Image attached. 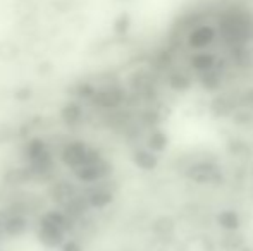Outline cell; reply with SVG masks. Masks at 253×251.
I'll return each instance as SVG.
<instances>
[{
  "mask_svg": "<svg viewBox=\"0 0 253 251\" xmlns=\"http://www.w3.org/2000/svg\"><path fill=\"white\" fill-rule=\"evenodd\" d=\"M245 245V238L238 234V231H224V236L220 238V248L224 251H238Z\"/></svg>",
  "mask_w": 253,
  "mask_h": 251,
  "instance_id": "44dd1931",
  "label": "cell"
},
{
  "mask_svg": "<svg viewBox=\"0 0 253 251\" xmlns=\"http://www.w3.org/2000/svg\"><path fill=\"white\" fill-rule=\"evenodd\" d=\"M217 245L210 236L207 234H195L191 238H186L181 245L179 251H215Z\"/></svg>",
  "mask_w": 253,
  "mask_h": 251,
  "instance_id": "5bb4252c",
  "label": "cell"
},
{
  "mask_svg": "<svg viewBox=\"0 0 253 251\" xmlns=\"http://www.w3.org/2000/svg\"><path fill=\"white\" fill-rule=\"evenodd\" d=\"M186 178L195 184H222L224 172L213 162L202 160L188 167Z\"/></svg>",
  "mask_w": 253,
  "mask_h": 251,
  "instance_id": "277c9868",
  "label": "cell"
},
{
  "mask_svg": "<svg viewBox=\"0 0 253 251\" xmlns=\"http://www.w3.org/2000/svg\"><path fill=\"white\" fill-rule=\"evenodd\" d=\"M219 31L224 41L229 47L247 45L248 38L252 36V19L247 12L238 9H231L220 16Z\"/></svg>",
  "mask_w": 253,
  "mask_h": 251,
  "instance_id": "7a4b0ae2",
  "label": "cell"
},
{
  "mask_svg": "<svg viewBox=\"0 0 253 251\" xmlns=\"http://www.w3.org/2000/svg\"><path fill=\"white\" fill-rule=\"evenodd\" d=\"M150 231L157 239H170L172 234L176 232V220L170 215H160V217L153 218L150 224Z\"/></svg>",
  "mask_w": 253,
  "mask_h": 251,
  "instance_id": "4fadbf2b",
  "label": "cell"
},
{
  "mask_svg": "<svg viewBox=\"0 0 253 251\" xmlns=\"http://www.w3.org/2000/svg\"><path fill=\"white\" fill-rule=\"evenodd\" d=\"M126 98L127 95L123 86H119V84H103V86L97 88L90 102L102 110H116L126 102Z\"/></svg>",
  "mask_w": 253,
  "mask_h": 251,
  "instance_id": "8992f818",
  "label": "cell"
},
{
  "mask_svg": "<svg viewBox=\"0 0 253 251\" xmlns=\"http://www.w3.org/2000/svg\"><path fill=\"white\" fill-rule=\"evenodd\" d=\"M238 251H253V248H250V246H247V245H243Z\"/></svg>",
  "mask_w": 253,
  "mask_h": 251,
  "instance_id": "f546056e",
  "label": "cell"
},
{
  "mask_svg": "<svg viewBox=\"0 0 253 251\" xmlns=\"http://www.w3.org/2000/svg\"><path fill=\"white\" fill-rule=\"evenodd\" d=\"M114 167L107 158H100V160L93 162V164H86V165H81V167L74 169L73 174L76 178L78 182L81 184H97V182H102L112 174Z\"/></svg>",
  "mask_w": 253,
  "mask_h": 251,
  "instance_id": "5b68a950",
  "label": "cell"
},
{
  "mask_svg": "<svg viewBox=\"0 0 253 251\" xmlns=\"http://www.w3.org/2000/svg\"><path fill=\"white\" fill-rule=\"evenodd\" d=\"M231 119L234 121V124H238V126H243V124H250L252 122V114L250 112H247V110H234L233 112V115H231Z\"/></svg>",
  "mask_w": 253,
  "mask_h": 251,
  "instance_id": "4316f807",
  "label": "cell"
},
{
  "mask_svg": "<svg viewBox=\"0 0 253 251\" xmlns=\"http://www.w3.org/2000/svg\"><path fill=\"white\" fill-rule=\"evenodd\" d=\"M167 84H169L170 90L176 91V93H184V91H188L191 88L190 77L183 72H172L169 76V79H167Z\"/></svg>",
  "mask_w": 253,
  "mask_h": 251,
  "instance_id": "7402d4cb",
  "label": "cell"
},
{
  "mask_svg": "<svg viewBox=\"0 0 253 251\" xmlns=\"http://www.w3.org/2000/svg\"><path fill=\"white\" fill-rule=\"evenodd\" d=\"M76 222L62 210L55 207L42 212L37 224V238L45 248L59 250L67 239V234L74 231Z\"/></svg>",
  "mask_w": 253,
  "mask_h": 251,
  "instance_id": "6da1fadb",
  "label": "cell"
},
{
  "mask_svg": "<svg viewBox=\"0 0 253 251\" xmlns=\"http://www.w3.org/2000/svg\"><path fill=\"white\" fill-rule=\"evenodd\" d=\"M31 97H33V88L31 86H19L14 90V100L16 102L24 104V102H30Z\"/></svg>",
  "mask_w": 253,
  "mask_h": 251,
  "instance_id": "484cf974",
  "label": "cell"
},
{
  "mask_svg": "<svg viewBox=\"0 0 253 251\" xmlns=\"http://www.w3.org/2000/svg\"><path fill=\"white\" fill-rule=\"evenodd\" d=\"M167 146H169V136L162 129L153 127V131L147 138V148L153 153H160V151L167 150Z\"/></svg>",
  "mask_w": 253,
  "mask_h": 251,
  "instance_id": "d6986e66",
  "label": "cell"
},
{
  "mask_svg": "<svg viewBox=\"0 0 253 251\" xmlns=\"http://www.w3.org/2000/svg\"><path fill=\"white\" fill-rule=\"evenodd\" d=\"M0 220H2L3 236H9V238H21L30 229L28 215L19 214V212H12L9 208H5L3 214H0Z\"/></svg>",
  "mask_w": 253,
  "mask_h": 251,
  "instance_id": "52a82bcc",
  "label": "cell"
},
{
  "mask_svg": "<svg viewBox=\"0 0 253 251\" xmlns=\"http://www.w3.org/2000/svg\"><path fill=\"white\" fill-rule=\"evenodd\" d=\"M131 158H133V164L136 165L138 169H141V171L150 172L159 167V157H157L153 151L148 150V148H140V150H136Z\"/></svg>",
  "mask_w": 253,
  "mask_h": 251,
  "instance_id": "2e32d148",
  "label": "cell"
},
{
  "mask_svg": "<svg viewBox=\"0 0 253 251\" xmlns=\"http://www.w3.org/2000/svg\"><path fill=\"white\" fill-rule=\"evenodd\" d=\"M33 172L30 171L28 165H24V167H12L3 174V182L7 186H12V188L24 186L30 181H33Z\"/></svg>",
  "mask_w": 253,
  "mask_h": 251,
  "instance_id": "9a60e30c",
  "label": "cell"
},
{
  "mask_svg": "<svg viewBox=\"0 0 253 251\" xmlns=\"http://www.w3.org/2000/svg\"><path fill=\"white\" fill-rule=\"evenodd\" d=\"M95 91H97V86L93 83H88V81H81L74 86V95H76L78 100H88L90 102L93 98Z\"/></svg>",
  "mask_w": 253,
  "mask_h": 251,
  "instance_id": "603a6c76",
  "label": "cell"
},
{
  "mask_svg": "<svg viewBox=\"0 0 253 251\" xmlns=\"http://www.w3.org/2000/svg\"><path fill=\"white\" fill-rule=\"evenodd\" d=\"M227 151L234 157H243V155L250 153V148H248L247 141L240 140V138H231L227 141Z\"/></svg>",
  "mask_w": 253,
  "mask_h": 251,
  "instance_id": "cb8c5ba5",
  "label": "cell"
},
{
  "mask_svg": "<svg viewBox=\"0 0 253 251\" xmlns=\"http://www.w3.org/2000/svg\"><path fill=\"white\" fill-rule=\"evenodd\" d=\"M200 84L205 91L220 90V86H222V71L217 69V66L209 71H203V72H200Z\"/></svg>",
  "mask_w": 253,
  "mask_h": 251,
  "instance_id": "e0dca14e",
  "label": "cell"
},
{
  "mask_svg": "<svg viewBox=\"0 0 253 251\" xmlns=\"http://www.w3.org/2000/svg\"><path fill=\"white\" fill-rule=\"evenodd\" d=\"M217 224L222 231H240L241 227V218L236 210H222L217 214Z\"/></svg>",
  "mask_w": 253,
  "mask_h": 251,
  "instance_id": "ac0fdd59",
  "label": "cell"
},
{
  "mask_svg": "<svg viewBox=\"0 0 253 251\" xmlns=\"http://www.w3.org/2000/svg\"><path fill=\"white\" fill-rule=\"evenodd\" d=\"M83 115H84L83 105L78 100H69L67 104H64V107L59 112V117L62 121V124L69 127V129H73V127L80 124L83 121Z\"/></svg>",
  "mask_w": 253,
  "mask_h": 251,
  "instance_id": "7c38bea8",
  "label": "cell"
},
{
  "mask_svg": "<svg viewBox=\"0 0 253 251\" xmlns=\"http://www.w3.org/2000/svg\"><path fill=\"white\" fill-rule=\"evenodd\" d=\"M217 66V57L213 54H209V52H198L191 57V67L198 72H203V71H209L212 67Z\"/></svg>",
  "mask_w": 253,
  "mask_h": 251,
  "instance_id": "ffe728a7",
  "label": "cell"
},
{
  "mask_svg": "<svg viewBox=\"0 0 253 251\" xmlns=\"http://www.w3.org/2000/svg\"><path fill=\"white\" fill-rule=\"evenodd\" d=\"M60 251H83V246H81V243L78 241V239H66V241L62 243V246L59 248Z\"/></svg>",
  "mask_w": 253,
  "mask_h": 251,
  "instance_id": "f1b7e54d",
  "label": "cell"
},
{
  "mask_svg": "<svg viewBox=\"0 0 253 251\" xmlns=\"http://www.w3.org/2000/svg\"><path fill=\"white\" fill-rule=\"evenodd\" d=\"M238 108V98L234 95H217L210 102V114L217 119L231 117L233 112Z\"/></svg>",
  "mask_w": 253,
  "mask_h": 251,
  "instance_id": "8fae6325",
  "label": "cell"
},
{
  "mask_svg": "<svg viewBox=\"0 0 253 251\" xmlns=\"http://www.w3.org/2000/svg\"><path fill=\"white\" fill-rule=\"evenodd\" d=\"M129 26H131V19L127 14H123V16H119L116 19V23H114V31H116L117 35H126L127 31H129Z\"/></svg>",
  "mask_w": 253,
  "mask_h": 251,
  "instance_id": "d4e9b609",
  "label": "cell"
},
{
  "mask_svg": "<svg viewBox=\"0 0 253 251\" xmlns=\"http://www.w3.org/2000/svg\"><path fill=\"white\" fill-rule=\"evenodd\" d=\"M141 119H143V124L145 126L157 127V124L160 122V114L157 110H145L143 115H141Z\"/></svg>",
  "mask_w": 253,
  "mask_h": 251,
  "instance_id": "83f0119b",
  "label": "cell"
},
{
  "mask_svg": "<svg viewBox=\"0 0 253 251\" xmlns=\"http://www.w3.org/2000/svg\"><path fill=\"white\" fill-rule=\"evenodd\" d=\"M102 157L103 155L100 153V150L88 146V144L81 140L67 141L59 153L60 162H62L69 171H74V169L81 167V165L93 164V162L100 160Z\"/></svg>",
  "mask_w": 253,
  "mask_h": 251,
  "instance_id": "3957f363",
  "label": "cell"
},
{
  "mask_svg": "<svg viewBox=\"0 0 253 251\" xmlns=\"http://www.w3.org/2000/svg\"><path fill=\"white\" fill-rule=\"evenodd\" d=\"M3 238V229H2V220H0V239Z\"/></svg>",
  "mask_w": 253,
  "mask_h": 251,
  "instance_id": "4dcf8cb0",
  "label": "cell"
},
{
  "mask_svg": "<svg viewBox=\"0 0 253 251\" xmlns=\"http://www.w3.org/2000/svg\"><path fill=\"white\" fill-rule=\"evenodd\" d=\"M217 38V30L210 24H200V26L193 28L191 33L188 35V45L195 50H203L209 45L213 43Z\"/></svg>",
  "mask_w": 253,
  "mask_h": 251,
  "instance_id": "9c48e42d",
  "label": "cell"
},
{
  "mask_svg": "<svg viewBox=\"0 0 253 251\" xmlns=\"http://www.w3.org/2000/svg\"><path fill=\"white\" fill-rule=\"evenodd\" d=\"M78 193H80V191L76 189V186H74L73 182L66 181V179L53 181L50 184V189H48V196H50V200L59 208H62L64 205H66L73 196H76Z\"/></svg>",
  "mask_w": 253,
  "mask_h": 251,
  "instance_id": "30bf717a",
  "label": "cell"
},
{
  "mask_svg": "<svg viewBox=\"0 0 253 251\" xmlns=\"http://www.w3.org/2000/svg\"><path fill=\"white\" fill-rule=\"evenodd\" d=\"M83 194L86 198L90 210H103L114 201V193L103 184V181L97 182V184H90V188Z\"/></svg>",
  "mask_w": 253,
  "mask_h": 251,
  "instance_id": "ba28073f",
  "label": "cell"
}]
</instances>
